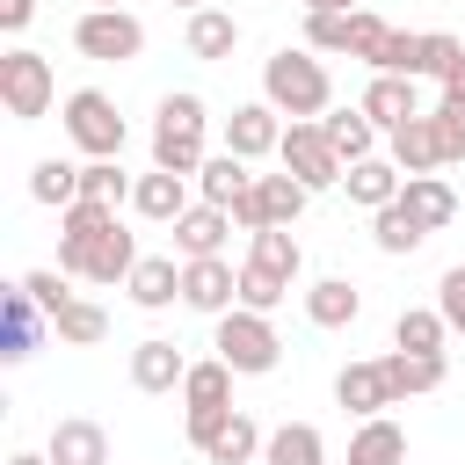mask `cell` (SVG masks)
I'll return each mask as SVG.
<instances>
[{
	"instance_id": "1",
	"label": "cell",
	"mask_w": 465,
	"mask_h": 465,
	"mask_svg": "<svg viewBox=\"0 0 465 465\" xmlns=\"http://www.w3.org/2000/svg\"><path fill=\"white\" fill-rule=\"evenodd\" d=\"M58 269L80 276V283H124V276L138 269V247H131V232L116 225V203L80 196V203L58 211Z\"/></svg>"
},
{
	"instance_id": "2",
	"label": "cell",
	"mask_w": 465,
	"mask_h": 465,
	"mask_svg": "<svg viewBox=\"0 0 465 465\" xmlns=\"http://www.w3.org/2000/svg\"><path fill=\"white\" fill-rule=\"evenodd\" d=\"M298 269H305V247H298V232H291V225H262V232H247V262H240V305L276 312V305L291 298Z\"/></svg>"
},
{
	"instance_id": "3",
	"label": "cell",
	"mask_w": 465,
	"mask_h": 465,
	"mask_svg": "<svg viewBox=\"0 0 465 465\" xmlns=\"http://www.w3.org/2000/svg\"><path fill=\"white\" fill-rule=\"evenodd\" d=\"M262 102H276L283 116H327V109H334L327 58H312V51H276V58H262Z\"/></svg>"
},
{
	"instance_id": "4",
	"label": "cell",
	"mask_w": 465,
	"mask_h": 465,
	"mask_svg": "<svg viewBox=\"0 0 465 465\" xmlns=\"http://www.w3.org/2000/svg\"><path fill=\"white\" fill-rule=\"evenodd\" d=\"M203 131H211V109H203V94H167L160 102V116H153V167H167V174H196L211 153H203Z\"/></svg>"
},
{
	"instance_id": "5",
	"label": "cell",
	"mask_w": 465,
	"mask_h": 465,
	"mask_svg": "<svg viewBox=\"0 0 465 465\" xmlns=\"http://www.w3.org/2000/svg\"><path fill=\"white\" fill-rule=\"evenodd\" d=\"M240 378H262V371H276L283 363V341H276V327H269V312H254V305H232V312H218V341H211Z\"/></svg>"
},
{
	"instance_id": "6",
	"label": "cell",
	"mask_w": 465,
	"mask_h": 465,
	"mask_svg": "<svg viewBox=\"0 0 465 465\" xmlns=\"http://www.w3.org/2000/svg\"><path fill=\"white\" fill-rule=\"evenodd\" d=\"M276 160L320 196V189H341V174H349V160L334 153V138L320 131V116H291L283 124V145H276Z\"/></svg>"
},
{
	"instance_id": "7",
	"label": "cell",
	"mask_w": 465,
	"mask_h": 465,
	"mask_svg": "<svg viewBox=\"0 0 465 465\" xmlns=\"http://www.w3.org/2000/svg\"><path fill=\"white\" fill-rule=\"evenodd\" d=\"M73 51L94 58V65H131V58L145 51V22H138L131 7H87V15L73 22Z\"/></svg>"
},
{
	"instance_id": "8",
	"label": "cell",
	"mask_w": 465,
	"mask_h": 465,
	"mask_svg": "<svg viewBox=\"0 0 465 465\" xmlns=\"http://www.w3.org/2000/svg\"><path fill=\"white\" fill-rule=\"evenodd\" d=\"M0 102H7V116H15V124L51 116V102H58L51 58H44V51H29V44H15V51L0 58Z\"/></svg>"
},
{
	"instance_id": "9",
	"label": "cell",
	"mask_w": 465,
	"mask_h": 465,
	"mask_svg": "<svg viewBox=\"0 0 465 465\" xmlns=\"http://www.w3.org/2000/svg\"><path fill=\"white\" fill-rule=\"evenodd\" d=\"M65 138L87 153V160H116L124 153V116L102 87H73L65 94Z\"/></svg>"
},
{
	"instance_id": "10",
	"label": "cell",
	"mask_w": 465,
	"mask_h": 465,
	"mask_svg": "<svg viewBox=\"0 0 465 465\" xmlns=\"http://www.w3.org/2000/svg\"><path fill=\"white\" fill-rule=\"evenodd\" d=\"M305 182L283 167V174H254V189L232 203V225L240 232H262V225H298V211H305Z\"/></svg>"
},
{
	"instance_id": "11",
	"label": "cell",
	"mask_w": 465,
	"mask_h": 465,
	"mask_svg": "<svg viewBox=\"0 0 465 465\" xmlns=\"http://www.w3.org/2000/svg\"><path fill=\"white\" fill-rule=\"evenodd\" d=\"M182 305L189 312H232L240 305V269L225 262V254H196V262H182Z\"/></svg>"
},
{
	"instance_id": "12",
	"label": "cell",
	"mask_w": 465,
	"mask_h": 465,
	"mask_svg": "<svg viewBox=\"0 0 465 465\" xmlns=\"http://www.w3.org/2000/svg\"><path fill=\"white\" fill-rule=\"evenodd\" d=\"M51 320H44V305L22 291V276L0 291V363H29L36 356V334H44Z\"/></svg>"
},
{
	"instance_id": "13",
	"label": "cell",
	"mask_w": 465,
	"mask_h": 465,
	"mask_svg": "<svg viewBox=\"0 0 465 465\" xmlns=\"http://www.w3.org/2000/svg\"><path fill=\"white\" fill-rule=\"evenodd\" d=\"M276 145H283V109H276V102H240V109L225 116V153L262 160V153H276Z\"/></svg>"
},
{
	"instance_id": "14",
	"label": "cell",
	"mask_w": 465,
	"mask_h": 465,
	"mask_svg": "<svg viewBox=\"0 0 465 465\" xmlns=\"http://www.w3.org/2000/svg\"><path fill=\"white\" fill-rule=\"evenodd\" d=\"M334 400H341V414H356V421H371V414L400 407V392H392V378H385V356H371V363H349V371L334 378Z\"/></svg>"
},
{
	"instance_id": "15",
	"label": "cell",
	"mask_w": 465,
	"mask_h": 465,
	"mask_svg": "<svg viewBox=\"0 0 465 465\" xmlns=\"http://www.w3.org/2000/svg\"><path fill=\"white\" fill-rule=\"evenodd\" d=\"M44 458L51 465H109V429L87 421V414H65L51 429V443H44Z\"/></svg>"
},
{
	"instance_id": "16",
	"label": "cell",
	"mask_w": 465,
	"mask_h": 465,
	"mask_svg": "<svg viewBox=\"0 0 465 465\" xmlns=\"http://www.w3.org/2000/svg\"><path fill=\"white\" fill-rule=\"evenodd\" d=\"M363 116H371L378 131H400L407 116H421L414 80H407V73H371V87H363Z\"/></svg>"
},
{
	"instance_id": "17",
	"label": "cell",
	"mask_w": 465,
	"mask_h": 465,
	"mask_svg": "<svg viewBox=\"0 0 465 465\" xmlns=\"http://www.w3.org/2000/svg\"><path fill=\"white\" fill-rule=\"evenodd\" d=\"M385 145H392L400 174H436V167H443V138H436V116H429V109L407 116L400 131H385Z\"/></svg>"
},
{
	"instance_id": "18",
	"label": "cell",
	"mask_w": 465,
	"mask_h": 465,
	"mask_svg": "<svg viewBox=\"0 0 465 465\" xmlns=\"http://www.w3.org/2000/svg\"><path fill=\"white\" fill-rule=\"evenodd\" d=\"M131 211L153 218V225H174V218L189 211V174H167V167L138 174V182H131Z\"/></svg>"
},
{
	"instance_id": "19",
	"label": "cell",
	"mask_w": 465,
	"mask_h": 465,
	"mask_svg": "<svg viewBox=\"0 0 465 465\" xmlns=\"http://www.w3.org/2000/svg\"><path fill=\"white\" fill-rule=\"evenodd\" d=\"M124 291H131L138 312H167V305L182 298V269H174V254H138V269L124 276Z\"/></svg>"
},
{
	"instance_id": "20",
	"label": "cell",
	"mask_w": 465,
	"mask_h": 465,
	"mask_svg": "<svg viewBox=\"0 0 465 465\" xmlns=\"http://www.w3.org/2000/svg\"><path fill=\"white\" fill-rule=\"evenodd\" d=\"M341 189H349V203H363V211H385V203L407 189V174H400V160H392V153H385V160L371 153V160H356V167L341 174Z\"/></svg>"
},
{
	"instance_id": "21",
	"label": "cell",
	"mask_w": 465,
	"mask_h": 465,
	"mask_svg": "<svg viewBox=\"0 0 465 465\" xmlns=\"http://www.w3.org/2000/svg\"><path fill=\"white\" fill-rule=\"evenodd\" d=\"M225 232H232V211H225V203H189V211L174 218V247H182V262L218 254V247H225Z\"/></svg>"
},
{
	"instance_id": "22",
	"label": "cell",
	"mask_w": 465,
	"mask_h": 465,
	"mask_svg": "<svg viewBox=\"0 0 465 465\" xmlns=\"http://www.w3.org/2000/svg\"><path fill=\"white\" fill-rule=\"evenodd\" d=\"M182 378H189V356H182L174 341H160V334H153V341H138V349H131V385H138V392H174Z\"/></svg>"
},
{
	"instance_id": "23",
	"label": "cell",
	"mask_w": 465,
	"mask_h": 465,
	"mask_svg": "<svg viewBox=\"0 0 465 465\" xmlns=\"http://www.w3.org/2000/svg\"><path fill=\"white\" fill-rule=\"evenodd\" d=\"M349 465H407V429H400L392 414L356 421V436H349Z\"/></svg>"
},
{
	"instance_id": "24",
	"label": "cell",
	"mask_w": 465,
	"mask_h": 465,
	"mask_svg": "<svg viewBox=\"0 0 465 465\" xmlns=\"http://www.w3.org/2000/svg\"><path fill=\"white\" fill-rule=\"evenodd\" d=\"M196 189H203V203H240L247 189H254V160H240V153H211L203 167H196Z\"/></svg>"
},
{
	"instance_id": "25",
	"label": "cell",
	"mask_w": 465,
	"mask_h": 465,
	"mask_svg": "<svg viewBox=\"0 0 465 465\" xmlns=\"http://www.w3.org/2000/svg\"><path fill=\"white\" fill-rule=\"evenodd\" d=\"M356 312H363V291H356L349 276H320V283L305 291V320H312V327H356Z\"/></svg>"
},
{
	"instance_id": "26",
	"label": "cell",
	"mask_w": 465,
	"mask_h": 465,
	"mask_svg": "<svg viewBox=\"0 0 465 465\" xmlns=\"http://www.w3.org/2000/svg\"><path fill=\"white\" fill-rule=\"evenodd\" d=\"M400 203L429 225V232H443L450 218H458V189L443 182V174H407V189H400Z\"/></svg>"
},
{
	"instance_id": "27",
	"label": "cell",
	"mask_w": 465,
	"mask_h": 465,
	"mask_svg": "<svg viewBox=\"0 0 465 465\" xmlns=\"http://www.w3.org/2000/svg\"><path fill=\"white\" fill-rule=\"evenodd\" d=\"M385 378H392L400 400H414V392H436L450 378V363L443 356H421V349H385Z\"/></svg>"
},
{
	"instance_id": "28",
	"label": "cell",
	"mask_w": 465,
	"mask_h": 465,
	"mask_svg": "<svg viewBox=\"0 0 465 465\" xmlns=\"http://www.w3.org/2000/svg\"><path fill=\"white\" fill-rule=\"evenodd\" d=\"M262 465H327V436L312 421H283V429H269Z\"/></svg>"
},
{
	"instance_id": "29",
	"label": "cell",
	"mask_w": 465,
	"mask_h": 465,
	"mask_svg": "<svg viewBox=\"0 0 465 465\" xmlns=\"http://www.w3.org/2000/svg\"><path fill=\"white\" fill-rule=\"evenodd\" d=\"M182 44H189V58H232L240 22H232L225 7H196V15H189V29H182Z\"/></svg>"
},
{
	"instance_id": "30",
	"label": "cell",
	"mask_w": 465,
	"mask_h": 465,
	"mask_svg": "<svg viewBox=\"0 0 465 465\" xmlns=\"http://www.w3.org/2000/svg\"><path fill=\"white\" fill-rule=\"evenodd\" d=\"M320 131H327V138H334V153H341V160H349V167H356V160H371V153H378V124H371V116H363V102H356V109H327V116H320Z\"/></svg>"
},
{
	"instance_id": "31",
	"label": "cell",
	"mask_w": 465,
	"mask_h": 465,
	"mask_svg": "<svg viewBox=\"0 0 465 465\" xmlns=\"http://www.w3.org/2000/svg\"><path fill=\"white\" fill-rule=\"evenodd\" d=\"M262 443H269V436H262V429L232 407V414L218 421V436L203 443V465H247V458H262Z\"/></svg>"
},
{
	"instance_id": "32",
	"label": "cell",
	"mask_w": 465,
	"mask_h": 465,
	"mask_svg": "<svg viewBox=\"0 0 465 465\" xmlns=\"http://www.w3.org/2000/svg\"><path fill=\"white\" fill-rule=\"evenodd\" d=\"M371 240H378V254H414V247L429 240V225H421V218L392 196L385 211H371Z\"/></svg>"
},
{
	"instance_id": "33",
	"label": "cell",
	"mask_w": 465,
	"mask_h": 465,
	"mask_svg": "<svg viewBox=\"0 0 465 465\" xmlns=\"http://www.w3.org/2000/svg\"><path fill=\"white\" fill-rule=\"evenodd\" d=\"M443 341H450V320H443L436 305H407V312L392 320V349H421V356H443Z\"/></svg>"
},
{
	"instance_id": "34",
	"label": "cell",
	"mask_w": 465,
	"mask_h": 465,
	"mask_svg": "<svg viewBox=\"0 0 465 465\" xmlns=\"http://www.w3.org/2000/svg\"><path fill=\"white\" fill-rule=\"evenodd\" d=\"M232 363L225 356H211V363H189V378H182V400L189 407H232Z\"/></svg>"
},
{
	"instance_id": "35",
	"label": "cell",
	"mask_w": 465,
	"mask_h": 465,
	"mask_svg": "<svg viewBox=\"0 0 465 465\" xmlns=\"http://www.w3.org/2000/svg\"><path fill=\"white\" fill-rule=\"evenodd\" d=\"M29 196L51 203V211L80 203V167H73V160H36V167H29Z\"/></svg>"
},
{
	"instance_id": "36",
	"label": "cell",
	"mask_w": 465,
	"mask_h": 465,
	"mask_svg": "<svg viewBox=\"0 0 465 465\" xmlns=\"http://www.w3.org/2000/svg\"><path fill=\"white\" fill-rule=\"evenodd\" d=\"M51 334H58V341H73V349H94V341L109 334V312H102L94 298H73V305L51 320Z\"/></svg>"
},
{
	"instance_id": "37",
	"label": "cell",
	"mask_w": 465,
	"mask_h": 465,
	"mask_svg": "<svg viewBox=\"0 0 465 465\" xmlns=\"http://www.w3.org/2000/svg\"><path fill=\"white\" fill-rule=\"evenodd\" d=\"M385 36H392V22H385V15H371V7H356V15H349V58H363V65H378V51H385Z\"/></svg>"
},
{
	"instance_id": "38",
	"label": "cell",
	"mask_w": 465,
	"mask_h": 465,
	"mask_svg": "<svg viewBox=\"0 0 465 465\" xmlns=\"http://www.w3.org/2000/svg\"><path fill=\"white\" fill-rule=\"evenodd\" d=\"M349 15H356V7H349ZM349 15H305V51L349 58Z\"/></svg>"
},
{
	"instance_id": "39",
	"label": "cell",
	"mask_w": 465,
	"mask_h": 465,
	"mask_svg": "<svg viewBox=\"0 0 465 465\" xmlns=\"http://www.w3.org/2000/svg\"><path fill=\"white\" fill-rule=\"evenodd\" d=\"M80 196H94V203H124L131 182H124L116 160H87V167H80Z\"/></svg>"
},
{
	"instance_id": "40",
	"label": "cell",
	"mask_w": 465,
	"mask_h": 465,
	"mask_svg": "<svg viewBox=\"0 0 465 465\" xmlns=\"http://www.w3.org/2000/svg\"><path fill=\"white\" fill-rule=\"evenodd\" d=\"M22 291L44 305V320H58V312L73 305V291H65V269H29V276H22Z\"/></svg>"
},
{
	"instance_id": "41",
	"label": "cell",
	"mask_w": 465,
	"mask_h": 465,
	"mask_svg": "<svg viewBox=\"0 0 465 465\" xmlns=\"http://www.w3.org/2000/svg\"><path fill=\"white\" fill-rule=\"evenodd\" d=\"M458 58H465V44H458V36H443V29H421V80H443Z\"/></svg>"
},
{
	"instance_id": "42",
	"label": "cell",
	"mask_w": 465,
	"mask_h": 465,
	"mask_svg": "<svg viewBox=\"0 0 465 465\" xmlns=\"http://www.w3.org/2000/svg\"><path fill=\"white\" fill-rule=\"evenodd\" d=\"M436 312L450 320V334H465V262L443 269V283H436Z\"/></svg>"
},
{
	"instance_id": "43",
	"label": "cell",
	"mask_w": 465,
	"mask_h": 465,
	"mask_svg": "<svg viewBox=\"0 0 465 465\" xmlns=\"http://www.w3.org/2000/svg\"><path fill=\"white\" fill-rule=\"evenodd\" d=\"M36 22V0H0V29H29Z\"/></svg>"
},
{
	"instance_id": "44",
	"label": "cell",
	"mask_w": 465,
	"mask_h": 465,
	"mask_svg": "<svg viewBox=\"0 0 465 465\" xmlns=\"http://www.w3.org/2000/svg\"><path fill=\"white\" fill-rule=\"evenodd\" d=\"M349 7H363V0H305V15H349Z\"/></svg>"
},
{
	"instance_id": "45",
	"label": "cell",
	"mask_w": 465,
	"mask_h": 465,
	"mask_svg": "<svg viewBox=\"0 0 465 465\" xmlns=\"http://www.w3.org/2000/svg\"><path fill=\"white\" fill-rule=\"evenodd\" d=\"M7 465H51V458H36V450H15V458H7Z\"/></svg>"
},
{
	"instance_id": "46",
	"label": "cell",
	"mask_w": 465,
	"mask_h": 465,
	"mask_svg": "<svg viewBox=\"0 0 465 465\" xmlns=\"http://www.w3.org/2000/svg\"><path fill=\"white\" fill-rule=\"evenodd\" d=\"M174 7H189V15H196V7H211V0H174Z\"/></svg>"
},
{
	"instance_id": "47",
	"label": "cell",
	"mask_w": 465,
	"mask_h": 465,
	"mask_svg": "<svg viewBox=\"0 0 465 465\" xmlns=\"http://www.w3.org/2000/svg\"><path fill=\"white\" fill-rule=\"evenodd\" d=\"M94 7H124V0H94Z\"/></svg>"
}]
</instances>
